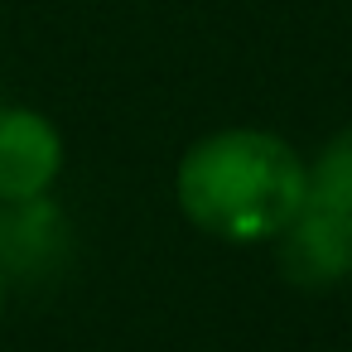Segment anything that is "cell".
<instances>
[{
  "instance_id": "8992f818",
  "label": "cell",
  "mask_w": 352,
  "mask_h": 352,
  "mask_svg": "<svg viewBox=\"0 0 352 352\" xmlns=\"http://www.w3.org/2000/svg\"><path fill=\"white\" fill-rule=\"evenodd\" d=\"M6 289H10V275H6V265H0V314H6Z\"/></svg>"
},
{
  "instance_id": "277c9868",
  "label": "cell",
  "mask_w": 352,
  "mask_h": 352,
  "mask_svg": "<svg viewBox=\"0 0 352 352\" xmlns=\"http://www.w3.org/2000/svg\"><path fill=\"white\" fill-rule=\"evenodd\" d=\"M68 241V227H63V212L39 193V198H20V203H6L0 208V265L10 270H44Z\"/></svg>"
},
{
  "instance_id": "6da1fadb",
  "label": "cell",
  "mask_w": 352,
  "mask_h": 352,
  "mask_svg": "<svg viewBox=\"0 0 352 352\" xmlns=\"http://www.w3.org/2000/svg\"><path fill=\"white\" fill-rule=\"evenodd\" d=\"M179 208L222 241H275L309 198V164L270 131H217L188 145L174 174Z\"/></svg>"
},
{
  "instance_id": "3957f363",
  "label": "cell",
  "mask_w": 352,
  "mask_h": 352,
  "mask_svg": "<svg viewBox=\"0 0 352 352\" xmlns=\"http://www.w3.org/2000/svg\"><path fill=\"white\" fill-rule=\"evenodd\" d=\"M63 169V140L49 116L30 107H0V203L49 193Z\"/></svg>"
},
{
  "instance_id": "5b68a950",
  "label": "cell",
  "mask_w": 352,
  "mask_h": 352,
  "mask_svg": "<svg viewBox=\"0 0 352 352\" xmlns=\"http://www.w3.org/2000/svg\"><path fill=\"white\" fill-rule=\"evenodd\" d=\"M309 198L352 212V126H342L309 164Z\"/></svg>"
},
{
  "instance_id": "7a4b0ae2",
  "label": "cell",
  "mask_w": 352,
  "mask_h": 352,
  "mask_svg": "<svg viewBox=\"0 0 352 352\" xmlns=\"http://www.w3.org/2000/svg\"><path fill=\"white\" fill-rule=\"evenodd\" d=\"M280 270L304 289H328L352 275V212L304 198L294 222L280 232Z\"/></svg>"
}]
</instances>
